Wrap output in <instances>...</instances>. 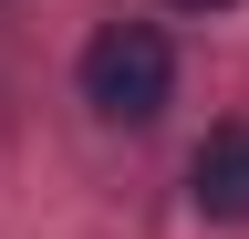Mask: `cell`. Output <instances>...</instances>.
<instances>
[{
    "mask_svg": "<svg viewBox=\"0 0 249 239\" xmlns=\"http://www.w3.org/2000/svg\"><path fill=\"white\" fill-rule=\"evenodd\" d=\"M187 198L208 219H249V125H208V146L187 156Z\"/></svg>",
    "mask_w": 249,
    "mask_h": 239,
    "instance_id": "obj_2",
    "label": "cell"
},
{
    "mask_svg": "<svg viewBox=\"0 0 249 239\" xmlns=\"http://www.w3.org/2000/svg\"><path fill=\"white\" fill-rule=\"evenodd\" d=\"M177 11H229V0H177Z\"/></svg>",
    "mask_w": 249,
    "mask_h": 239,
    "instance_id": "obj_3",
    "label": "cell"
},
{
    "mask_svg": "<svg viewBox=\"0 0 249 239\" xmlns=\"http://www.w3.org/2000/svg\"><path fill=\"white\" fill-rule=\"evenodd\" d=\"M166 94H177V52H166L156 21H104L83 42V104L104 125H156Z\"/></svg>",
    "mask_w": 249,
    "mask_h": 239,
    "instance_id": "obj_1",
    "label": "cell"
}]
</instances>
